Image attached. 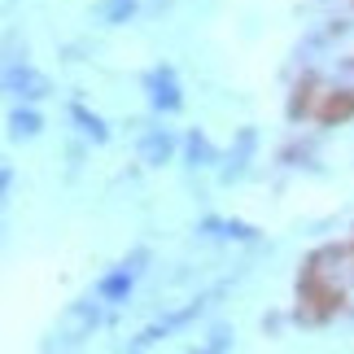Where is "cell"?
Wrapping results in <instances>:
<instances>
[{
	"label": "cell",
	"mask_w": 354,
	"mask_h": 354,
	"mask_svg": "<svg viewBox=\"0 0 354 354\" xmlns=\"http://www.w3.org/2000/svg\"><path fill=\"white\" fill-rule=\"evenodd\" d=\"M92 328H97V302H79L62 315V328H57V342L62 346H75L84 342V337H92Z\"/></svg>",
	"instance_id": "1"
},
{
	"label": "cell",
	"mask_w": 354,
	"mask_h": 354,
	"mask_svg": "<svg viewBox=\"0 0 354 354\" xmlns=\"http://www.w3.org/2000/svg\"><path fill=\"white\" fill-rule=\"evenodd\" d=\"M5 84H9V92H13V97H26V101H35V97H44V92H48L44 75H35L31 66H9Z\"/></svg>",
	"instance_id": "2"
},
{
	"label": "cell",
	"mask_w": 354,
	"mask_h": 354,
	"mask_svg": "<svg viewBox=\"0 0 354 354\" xmlns=\"http://www.w3.org/2000/svg\"><path fill=\"white\" fill-rule=\"evenodd\" d=\"M149 101L158 110H180V84H175L171 71H153L149 75Z\"/></svg>",
	"instance_id": "3"
},
{
	"label": "cell",
	"mask_w": 354,
	"mask_h": 354,
	"mask_svg": "<svg viewBox=\"0 0 354 354\" xmlns=\"http://www.w3.org/2000/svg\"><path fill=\"white\" fill-rule=\"evenodd\" d=\"M140 158H145V162H167V158H171V136H167V131L145 136V140H140Z\"/></svg>",
	"instance_id": "4"
},
{
	"label": "cell",
	"mask_w": 354,
	"mask_h": 354,
	"mask_svg": "<svg viewBox=\"0 0 354 354\" xmlns=\"http://www.w3.org/2000/svg\"><path fill=\"white\" fill-rule=\"evenodd\" d=\"M127 293H131V276H127V267L101 280V297H110V302H118V297H127Z\"/></svg>",
	"instance_id": "5"
},
{
	"label": "cell",
	"mask_w": 354,
	"mask_h": 354,
	"mask_svg": "<svg viewBox=\"0 0 354 354\" xmlns=\"http://www.w3.org/2000/svg\"><path fill=\"white\" fill-rule=\"evenodd\" d=\"M9 122H13V136H35V131H39V118H35L31 110H18Z\"/></svg>",
	"instance_id": "6"
},
{
	"label": "cell",
	"mask_w": 354,
	"mask_h": 354,
	"mask_svg": "<svg viewBox=\"0 0 354 354\" xmlns=\"http://www.w3.org/2000/svg\"><path fill=\"white\" fill-rule=\"evenodd\" d=\"M75 118L84 122V131L92 136V140H105V127H101V118H97V114H88V110H79V105H75Z\"/></svg>",
	"instance_id": "7"
},
{
	"label": "cell",
	"mask_w": 354,
	"mask_h": 354,
	"mask_svg": "<svg viewBox=\"0 0 354 354\" xmlns=\"http://www.w3.org/2000/svg\"><path fill=\"white\" fill-rule=\"evenodd\" d=\"M127 13H131V0H110V5H105V18H110V22L127 18Z\"/></svg>",
	"instance_id": "8"
}]
</instances>
